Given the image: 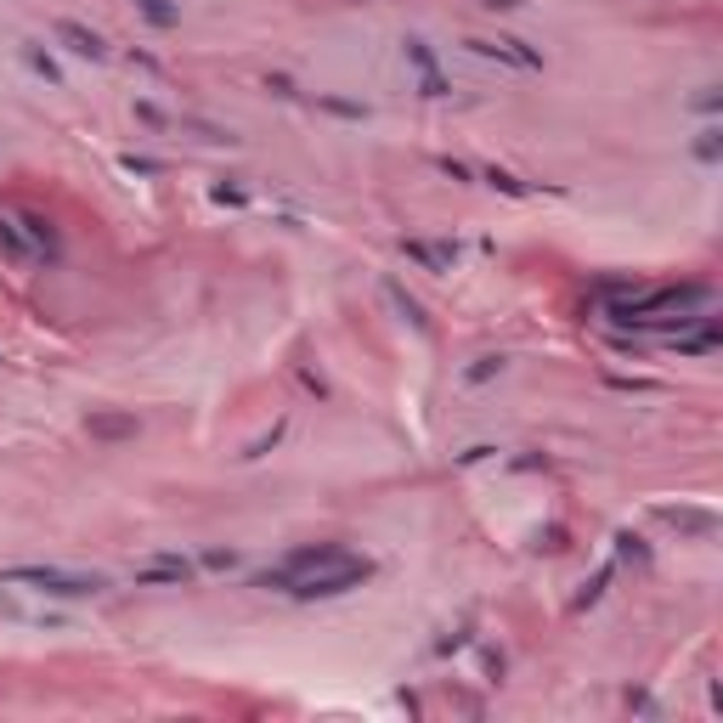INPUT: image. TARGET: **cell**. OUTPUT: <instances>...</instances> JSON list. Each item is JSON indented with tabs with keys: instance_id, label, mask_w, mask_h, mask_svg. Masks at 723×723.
Returning <instances> with one entry per match:
<instances>
[{
	"instance_id": "1",
	"label": "cell",
	"mask_w": 723,
	"mask_h": 723,
	"mask_svg": "<svg viewBox=\"0 0 723 723\" xmlns=\"http://www.w3.org/2000/svg\"><path fill=\"white\" fill-rule=\"evenodd\" d=\"M373 577V560L368 554H339L328 565H316V571H300V577L288 582V599H339V593H351Z\"/></svg>"
},
{
	"instance_id": "2",
	"label": "cell",
	"mask_w": 723,
	"mask_h": 723,
	"mask_svg": "<svg viewBox=\"0 0 723 723\" xmlns=\"http://www.w3.org/2000/svg\"><path fill=\"white\" fill-rule=\"evenodd\" d=\"M6 582L40 588V593H51V599H85V593H102V588H108L96 571H62V565H12Z\"/></svg>"
},
{
	"instance_id": "3",
	"label": "cell",
	"mask_w": 723,
	"mask_h": 723,
	"mask_svg": "<svg viewBox=\"0 0 723 723\" xmlns=\"http://www.w3.org/2000/svg\"><path fill=\"white\" fill-rule=\"evenodd\" d=\"M401 57L418 69V96H453V85H446V74H441V62H435V51H430V40H418V34H407L401 40Z\"/></svg>"
},
{
	"instance_id": "4",
	"label": "cell",
	"mask_w": 723,
	"mask_h": 723,
	"mask_svg": "<svg viewBox=\"0 0 723 723\" xmlns=\"http://www.w3.org/2000/svg\"><path fill=\"white\" fill-rule=\"evenodd\" d=\"M193 577H198V565L187 560V554H159L153 565L136 571V588H187Z\"/></svg>"
},
{
	"instance_id": "5",
	"label": "cell",
	"mask_w": 723,
	"mask_h": 723,
	"mask_svg": "<svg viewBox=\"0 0 723 723\" xmlns=\"http://www.w3.org/2000/svg\"><path fill=\"white\" fill-rule=\"evenodd\" d=\"M463 46H470L475 57H492V62H508V69H526V74H537V69H543V57L531 51L526 40H480V34H475V40H463Z\"/></svg>"
},
{
	"instance_id": "6",
	"label": "cell",
	"mask_w": 723,
	"mask_h": 723,
	"mask_svg": "<svg viewBox=\"0 0 723 723\" xmlns=\"http://www.w3.org/2000/svg\"><path fill=\"white\" fill-rule=\"evenodd\" d=\"M57 40H69V51L85 57V62H108V40H102L96 29L74 23V17H62V23H57Z\"/></svg>"
},
{
	"instance_id": "7",
	"label": "cell",
	"mask_w": 723,
	"mask_h": 723,
	"mask_svg": "<svg viewBox=\"0 0 723 723\" xmlns=\"http://www.w3.org/2000/svg\"><path fill=\"white\" fill-rule=\"evenodd\" d=\"M401 254H407V261H418L424 271H453V261H458V243H424V238H401Z\"/></svg>"
},
{
	"instance_id": "8",
	"label": "cell",
	"mask_w": 723,
	"mask_h": 723,
	"mask_svg": "<svg viewBox=\"0 0 723 723\" xmlns=\"http://www.w3.org/2000/svg\"><path fill=\"white\" fill-rule=\"evenodd\" d=\"M662 526H678V531H695V537H712L718 531V515L712 508H655Z\"/></svg>"
},
{
	"instance_id": "9",
	"label": "cell",
	"mask_w": 723,
	"mask_h": 723,
	"mask_svg": "<svg viewBox=\"0 0 723 723\" xmlns=\"http://www.w3.org/2000/svg\"><path fill=\"white\" fill-rule=\"evenodd\" d=\"M718 345H723V334H718L712 316H700L695 334H684V328L673 334V351H678V356H707V351H718Z\"/></svg>"
},
{
	"instance_id": "10",
	"label": "cell",
	"mask_w": 723,
	"mask_h": 723,
	"mask_svg": "<svg viewBox=\"0 0 723 723\" xmlns=\"http://www.w3.org/2000/svg\"><path fill=\"white\" fill-rule=\"evenodd\" d=\"M85 430H91L96 441H131L136 435V413H91Z\"/></svg>"
},
{
	"instance_id": "11",
	"label": "cell",
	"mask_w": 723,
	"mask_h": 723,
	"mask_svg": "<svg viewBox=\"0 0 723 723\" xmlns=\"http://www.w3.org/2000/svg\"><path fill=\"white\" fill-rule=\"evenodd\" d=\"M385 300H390V306H396V311H401V316H407V323H413V328H418V334H430V316H424V306H418V300H413V294H407V288H401V283H396V278H390V283H385Z\"/></svg>"
},
{
	"instance_id": "12",
	"label": "cell",
	"mask_w": 723,
	"mask_h": 723,
	"mask_svg": "<svg viewBox=\"0 0 723 723\" xmlns=\"http://www.w3.org/2000/svg\"><path fill=\"white\" fill-rule=\"evenodd\" d=\"M0 254H6V261H29V254H34L29 232L17 226V221H6V215H0Z\"/></svg>"
},
{
	"instance_id": "13",
	"label": "cell",
	"mask_w": 723,
	"mask_h": 723,
	"mask_svg": "<svg viewBox=\"0 0 723 723\" xmlns=\"http://www.w3.org/2000/svg\"><path fill=\"white\" fill-rule=\"evenodd\" d=\"M136 12H142L153 29H176V23H181V0H136Z\"/></svg>"
},
{
	"instance_id": "14",
	"label": "cell",
	"mask_w": 723,
	"mask_h": 723,
	"mask_svg": "<svg viewBox=\"0 0 723 723\" xmlns=\"http://www.w3.org/2000/svg\"><path fill=\"white\" fill-rule=\"evenodd\" d=\"M17 226L29 232V243H34V249L57 254V232H51V221H46V215H34V209H29V215H17Z\"/></svg>"
},
{
	"instance_id": "15",
	"label": "cell",
	"mask_w": 723,
	"mask_h": 723,
	"mask_svg": "<svg viewBox=\"0 0 723 723\" xmlns=\"http://www.w3.org/2000/svg\"><path fill=\"white\" fill-rule=\"evenodd\" d=\"M23 62H29V69H34L40 79H46V85H62V69L51 62V51H40V46H34V40H23Z\"/></svg>"
},
{
	"instance_id": "16",
	"label": "cell",
	"mask_w": 723,
	"mask_h": 723,
	"mask_svg": "<svg viewBox=\"0 0 723 723\" xmlns=\"http://www.w3.org/2000/svg\"><path fill=\"white\" fill-rule=\"evenodd\" d=\"M480 181H486V187H498L503 198H526V193H531L526 181H515V176H508V169H498V164H492V169H480Z\"/></svg>"
},
{
	"instance_id": "17",
	"label": "cell",
	"mask_w": 723,
	"mask_h": 723,
	"mask_svg": "<svg viewBox=\"0 0 723 723\" xmlns=\"http://www.w3.org/2000/svg\"><path fill=\"white\" fill-rule=\"evenodd\" d=\"M503 368H508V362H503V356H475V362H470V368H463V385H486V379H498Z\"/></svg>"
},
{
	"instance_id": "18",
	"label": "cell",
	"mask_w": 723,
	"mask_h": 723,
	"mask_svg": "<svg viewBox=\"0 0 723 723\" xmlns=\"http://www.w3.org/2000/svg\"><path fill=\"white\" fill-rule=\"evenodd\" d=\"M124 176H164V159H147V153H124L119 159Z\"/></svg>"
},
{
	"instance_id": "19",
	"label": "cell",
	"mask_w": 723,
	"mask_h": 723,
	"mask_svg": "<svg viewBox=\"0 0 723 723\" xmlns=\"http://www.w3.org/2000/svg\"><path fill=\"white\" fill-rule=\"evenodd\" d=\"M616 560H650V548H645V537H633V531H616Z\"/></svg>"
},
{
	"instance_id": "20",
	"label": "cell",
	"mask_w": 723,
	"mask_h": 723,
	"mask_svg": "<svg viewBox=\"0 0 723 723\" xmlns=\"http://www.w3.org/2000/svg\"><path fill=\"white\" fill-rule=\"evenodd\" d=\"M616 577V565H599V577L593 582H582V593H577V610H588V605H599V593H605V582Z\"/></svg>"
},
{
	"instance_id": "21",
	"label": "cell",
	"mask_w": 723,
	"mask_h": 723,
	"mask_svg": "<svg viewBox=\"0 0 723 723\" xmlns=\"http://www.w3.org/2000/svg\"><path fill=\"white\" fill-rule=\"evenodd\" d=\"M718 153H723V142H718V131L707 124V131H700V142H695V159H700V164H718Z\"/></svg>"
},
{
	"instance_id": "22",
	"label": "cell",
	"mask_w": 723,
	"mask_h": 723,
	"mask_svg": "<svg viewBox=\"0 0 723 723\" xmlns=\"http://www.w3.org/2000/svg\"><path fill=\"white\" fill-rule=\"evenodd\" d=\"M209 198H215V204H232V209H243V204H249V193H243V187H226V181H215V187H209Z\"/></svg>"
},
{
	"instance_id": "23",
	"label": "cell",
	"mask_w": 723,
	"mask_h": 723,
	"mask_svg": "<svg viewBox=\"0 0 723 723\" xmlns=\"http://www.w3.org/2000/svg\"><path fill=\"white\" fill-rule=\"evenodd\" d=\"M435 169H441V176H453V181H463V187L475 181V169H470V164H458V159H435Z\"/></svg>"
},
{
	"instance_id": "24",
	"label": "cell",
	"mask_w": 723,
	"mask_h": 723,
	"mask_svg": "<svg viewBox=\"0 0 723 723\" xmlns=\"http://www.w3.org/2000/svg\"><path fill=\"white\" fill-rule=\"evenodd\" d=\"M537 548H543V554H560V548H565V526H548V531H537Z\"/></svg>"
},
{
	"instance_id": "25",
	"label": "cell",
	"mask_w": 723,
	"mask_h": 723,
	"mask_svg": "<svg viewBox=\"0 0 723 723\" xmlns=\"http://www.w3.org/2000/svg\"><path fill=\"white\" fill-rule=\"evenodd\" d=\"M232 565H238L232 548H209V554H204V571H232Z\"/></svg>"
},
{
	"instance_id": "26",
	"label": "cell",
	"mask_w": 723,
	"mask_h": 723,
	"mask_svg": "<svg viewBox=\"0 0 723 723\" xmlns=\"http://www.w3.org/2000/svg\"><path fill=\"white\" fill-rule=\"evenodd\" d=\"M278 441H283V424H271V435H261V441H254V446H249L243 458H266V453H271V446H278Z\"/></svg>"
},
{
	"instance_id": "27",
	"label": "cell",
	"mask_w": 723,
	"mask_h": 723,
	"mask_svg": "<svg viewBox=\"0 0 723 723\" xmlns=\"http://www.w3.org/2000/svg\"><path fill=\"white\" fill-rule=\"evenodd\" d=\"M463 645H470V622H463L453 639H435V655H453V650H463Z\"/></svg>"
},
{
	"instance_id": "28",
	"label": "cell",
	"mask_w": 723,
	"mask_h": 723,
	"mask_svg": "<svg viewBox=\"0 0 723 723\" xmlns=\"http://www.w3.org/2000/svg\"><path fill=\"white\" fill-rule=\"evenodd\" d=\"M136 119H142V124H153V131H159V124H164V114L153 108V102H136Z\"/></svg>"
},
{
	"instance_id": "29",
	"label": "cell",
	"mask_w": 723,
	"mask_h": 723,
	"mask_svg": "<svg viewBox=\"0 0 723 723\" xmlns=\"http://www.w3.org/2000/svg\"><path fill=\"white\" fill-rule=\"evenodd\" d=\"M266 91H271V96H294V85H288L283 74H266Z\"/></svg>"
},
{
	"instance_id": "30",
	"label": "cell",
	"mask_w": 723,
	"mask_h": 723,
	"mask_svg": "<svg viewBox=\"0 0 723 723\" xmlns=\"http://www.w3.org/2000/svg\"><path fill=\"white\" fill-rule=\"evenodd\" d=\"M492 12H515V6H526V0H486Z\"/></svg>"
}]
</instances>
